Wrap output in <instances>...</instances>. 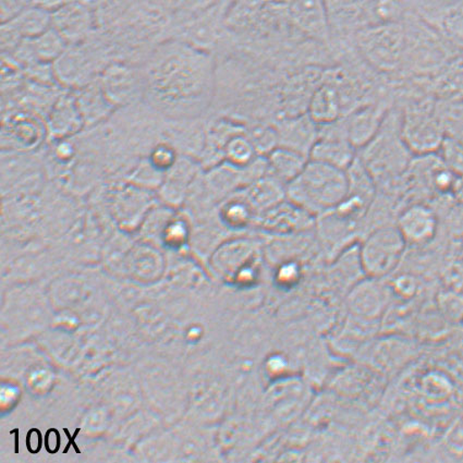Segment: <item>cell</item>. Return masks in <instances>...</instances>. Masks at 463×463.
Here are the masks:
<instances>
[{
    "label": "cell",
    "mask_w": 463,
    "mask_h": 463,
    "mask_svg": "<svg viewBox=\"0 0 463 463\" xmlns=\"http://www.w3.org/2000/svg\"><path fill=\"white\" fill-rule=\"evenodd\" d=\"M63 430H65V433L67 434V438L69 439V443H68L65 450H63V454H67L69 449H71V446H73V449H76L77 454H81V450H80L77 444L74 443V439H76L79 433L81 432V429H77L76 432H74L73 436H71V433H69L68 429H65Z\"/></svg>",
    "instance_id": "obj_25"
},
{
    "label": "cell",
    "mask_w": 463,
    "mask_h": 463,
    "mask_svg": "<svg viewBox=\"0 0 463 463\" xmlns=\"http://www.w3.org/2000/svg\"><path fill=\"white\" fill-rule=\"evenodd\" d=\"M353 41L356 51L377 71L391 72L402 67L406 50L402 21L362 26Z\"/></svg>",
    "instance_id": "obj_3"
},
{
    "label": "cell",
    "mask_w": 463,
    "mask_h": 463,
    "mask_svg": "<svg viewBox=\"0 0 463 463\" xmlns=\"http://www.w3.org/2000/svg\"><path fill=\"white\" fill-rule=\"evenodd\" d=\"M397 227H384L366 239L360 251L362 269L372 277L390 274L401 260L406 247Z\"/></svg>",
    "instance_id": "obj_5"
},
{
    "label": "cell",
    "mask_w": 463,
    "mask_h": 463,
    "mask_svg": "<svg viewBox=\"0 0 463 463\" xmlns=\"http://www.w3.org/2000/svg\"><path fill=\"white\" fill-rule=\"evenodd\" d=\"M99 83L114 106L131 103L137 97L143 99L140 68L119 62L109 65L100 73Z\"/></svg>",
    "instance_id": "obj_7"
},
{
    "label": "cell",
    "mask_w": 463,
    "mask_h": 463,
    "mask_svg": "<svg viewBox=\"0 0 463 463\" xmlns=\"http://www.w3.org/2000/svg\"><path fill=\"white\" fill-rule=\"evenodd\" d=\"M316 126L308 115L292 119L284 125L281 132H277L281 146L292 148L307 156L317 140Z\"/></svg>",
    "instance_id": "obj_18"
},
{
    "label": "cell",
    "mask_w": 463,
    "mask_h": 463,
    "mask_svg": "<svg viewBox=\"0 0 463 463\" xmlns=\"http://www.w3.org/2000/svg\"><path fill=\"white\" fill-rule=\"evenodd\" d=\"M349 189L347 170L310 159L286 185V196L302 210L317 214L336 209L347 198Z\"/></svg>",
    "instance_id": "obj_2"
},
{
    "label": "cell",
    "mask_w": 463,
    "mask_h": 463,
    "mask_svg": "<svg viewBox=\"0 0 463 463\" xmlns=\"http://www.w3.org/2000/svg\"><path fill=\"white\" fill-rule=\"evenodd\" d=\"M439 306L445 317L454 321L463 319V296L457 292H446L440 297Z\"/></svg>",
    "instance_id": "obj_23"
},
{
    "label": "cell",
    "mask_w": 463,
    "mask_h": 463,
    "mask_svg": "<svg viewBox=\"0 0 463 463\" xmlns=\"http://www.w3.org/2000/svg\"><path fill=\"white\" fill-rule=\"evenodd\" d=\"M288 12L298 29L319 41L331 39V26L324 0H290Z\"/></svg>",
    "instance_id": "obj_10"
},
{
    "label": "cell",
    "mask_w": 463,
    "mask_h": 463,
    "mask_svg": "<svg viewBox=\"0 0 463 463\" xmlns=\"http://www.w3.org/2000/svg\"><path fill=\"white\" fill-rule=\"evenodd\" d=\"M108 56V49L100 40L92 36L77 44L68 45L67 50L54 62L56 79L63 84L76 85L78 89L93 82L94 74Z\"/></svg>",
    "instance_id": "obj_4"
},
{
    "label": "cell",
    "mask_w": 463,
    "mask_h": 463,
    "mask_svg": "<svg viewBox=\"0 0 463 463\" xmlns=\"http://www.w3.org/2000/svg\"><path fill=\"white\" fill-rule=\"evenodd\" d=\"M28 40L36 62L56 61L69 45L60 32L52 26L42 34Z\"/></svg>",
    "instance_id": "obj_20"
},
{
    "label": "cell",
    "mask_w": 463,
    "mask_h": 463,
    "mask_svg": "<svg viewBox=\"0 0 463 463\" xmlns=\"http://www.w3.org/2000/svg\"><path fill=\"white\" fill-rule=\"evenodd\" d=\"M94 24L92 10L81 0L52 10V26L60 32L69 45L90 39Z\"/></svg>",
    "instance_id": "obj_8"
},
{
    "label": "cell",
    "mask_w": 463,
    "mask_h": 463,
    "mask_svg": "<svg viewBox=\"0 0 463 463\" xmlns=\"http://www.w3.org/2000/svg\"><path fill=\"white\" fill-rule=\"evenodd\" d=\"M397 228L407 243L421 246L438 235L439 218L428 205L412 204L399 216Z\"/></svg>",
    "instance_id": "obj_9"
},
{
    "label": "cell",
    "mask_w": 463,
    "mask_h": 463,
    "mask_svg": "<svg viewBox=\"0 0 463 463\" xmlns=\"http://www.w3.org/2000/svg\"><path fill=\"white\" fill-rule=\"evenodd\" d=\"M265 158L268 167L266 174L285 185L297 178L308 162L306 154L281 146L275 147Z\"/></svg>",
    "instance_id": "obj_15"
},
{
    "label": "cell",
    "mask_w": 463,
    "mask_h": 463,
    "mask_svg": "<svg viewBox=\"0 0 463 463\" xmlns=\"http://www.w3.org/2000/svg\"><path fill=\"white\" fill-rule=\"evenodd\" d=\"M344 100L334 82L319 84L307 106V115L317 126L332 125L343 114Z\"/></svg>",
    "instance_id": "obj_14"
},
{
    "label": "cell",
    "mask_w": 463,
    "mask_h": 463,
    "mask_svg": "<svg viewBox=\"0 0 463 463\" xmlns=\"http://www.w3.org/2000/svg\"><path fill=\"white\" fill-rule=\"evenodd\" d=\"M221 0H174L172 12L175 18H187L217 6Z\"/></svg>",
    "instance_id": "obj_22"
},
{
    "label": "cell",
    "mask_w": 463,
    "mask_h": 463,
    "mask_svg": "<svg viewBox=\"0 0 463 463\" xmlns=\"http://www.w3.org/2000/svg\"><path fill=\"white\" fill-rule=\"evenodd\" d=\"M225 156L229 164L233 167L246 168L259 158V152L251 137L236 133L228 141L225 147Z\"/></svg>",
    "instance_id": "obj_21"
},
{
    "label": "cell",
    "mask_w": 463,
    "mask_h": 463,
    "mask_svg": "<svg viewBox=\"0 0 463 463\" xmlns=\"http://www.w3.org/2000/svg\"><path fill=\"white\" fill-rule=\"evenodd\" d=\"M3 24L9 25L21 39H33L51 28L52 10L41 5L28 6Z\"/></svg>",
    "instance_id": "obj_17"
},
{
    "label": "cell",
    "mask_w": 463,
    "mask_h": 463,
    "mask_svg": "<svg viewBox=\"0 0 463 463\" xmlns=\"http://www.w3.org/2000/svg\"><path fill=\"white\" fill-rule=\"evenodd\" d=\"M370 0H324L333 36L354 37L364 26V14Z\"/></svg>",
    "instance_id": "obj_12"
},
{
    "label": "cell",
    "mask_w": 463,
    "mask_h": 463,
    "mask_svg": "<svg viewBox=\"0 0 463 463\" xmlns=\"http://www.w3.org/2000/svg\"><path fill=\"white\" fill-rule=\"evenodd\" d=\"M402 135L409 150L419 156H430L445 142L439 122L425 109L402 114Z\"/></svg>",
    "instance_id": "obj_6"
},
{
    "label": "cell",
    "mask_w": 463,
    "mask_h": 463,
    "mask_svg": "<svg viewBox=\"0 0 463 463\" xmlns=\"http://www.w3.org/2000/svg\"><path fill=\"white\" fill-rule=\"evenodd\" d=\"M83 120L97 121L110 113L114 105L111 104L103 92L99 81L90 82L79 89L74 97Z\"/></svg>",
    "instance_id": "obj_19"
},
{
    "label": "cell",
    "mask_w": 463,
    "mask_h": 463,
    "mask_svg": "<svg viewBox=\"0 0 463 463\" xmlns=\"http://www.w3.org/2000/svg\"><path fill=\"white\" fill-rule=\"evenodd\" d=\"M334 129L333 132L317 138L310 152V158L347 170L354 162L355 147L349 141L345 124L343 128Z\"/></svg>",
    "instance_id": "obj_11"
},
{
    "label": "cell",
    "mask_w": 463,
    "mask_h": 463,
    "mask_svg": "<svg viewBox=\"0 0 463 463\" xmlns=\"http://www.w3.org/2000/svg\"><path fill=\"white\" fill-rule=\"evenodd\" d=\"M424 20L457 49L463 50V0H452Z\"/></svg>",
    "instance_id": "obj_16"
},
{
    "label": "cell",
    "mask_w": 463,
    "mask_h": 463,
    "mask_svg": "<svg viewBox=\"0 0 463 463\" xmlns=\"http://www.w3.org/2000/svg\"><path fill=\"white\" fill-rule=\"evenodd\" d=\"M388 111L384 104L365 105L354 111L345 121L351 145L355 148L369 145L380 131Z\"/></svg>",
    "instance_id": "obj_13"
},
{
    "label": "cell",
    "mask_w": 463,
    "mask_h": 463,
    "mask_svg": "<svg viewBox=\"0 0 463 463\" xmlns=\"http://www.w3.org/2000/svg\"><path fill=\"white\" fill-rule=\"evenodd\" d=\"M140 71L143 99L168 119H196L214 99L215 58L190 43L175 37L159 42Z\"/></svg>",
    "instance_id": "obj_1"
},
{
    "label": "cell",
    "mask_w": 463,
    "mask_h": 463,
    "mask_svg": "<svg viewBox=\"0 0 463 463\" xmlns=\"http://www.w3.org/2000/svg\"><path fill=\"white\" fill-rule=\"evenodd\" d=\"M446 444L456 456L463 457V408L446 433Z\"/></svg>",
    "instance_id": "obj_24"
}]
</instances>
